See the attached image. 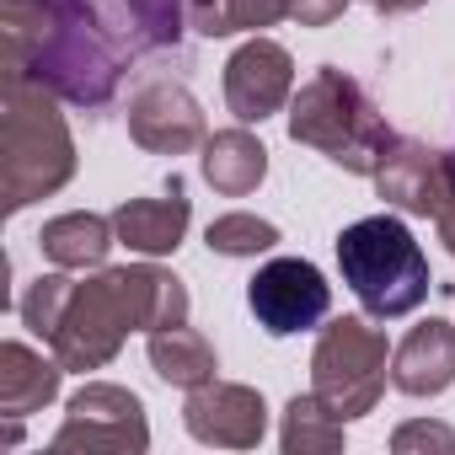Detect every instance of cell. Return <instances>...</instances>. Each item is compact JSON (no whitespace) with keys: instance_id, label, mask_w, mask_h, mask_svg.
Returning <instances> with one entry per match:
<instances>
[{"instance_id":"7a4b0ae2","label":"cell","mask_w":455,"mask_h":455,"mask_svg":"<svg viewBox=\"0 0 455 455\" xmlns=\"http://www.w3.org/2000/svg\"><path fill=\"white\" fill-rule=\"evenodd\" d=\"M76 177V140L60 97L28 76H6L0 97V204L22 214L28 204L60 193Z\"/></svg>"},{"instance_id":"44dd1931","label":"cell","mask_w":455,"mask_h":455,"mask_svg":"<svg viewBox=\"0 0 455 455\" xmlns=\"http://www.w3.org/2000/svg\"><path fill=\"white\" fill-rule=\"evenodd\" d=\"M279 444H284V455H338L348 444V423L316 391H306V396H290L284 402Z\"/></svg>"},{"instance_id":"8992f818","label":"cell","mask_w":455,"mask_h":455,"mask_svg":"<svg viewBox=\"0 0 455 455\" xmlns=\"http://www.w3.org/2000/svg\"><path fill=\"white\" fill-rule=\"evenodd\" d=\"M129 332H134V327H129L124 295H118V284H113V268H102L97 279H86V284L70 290V306H65V316H60L49 348H54V359H60L65 370L86 375V370L113 364Z\"/></svg>"},{"instance_id":"8fae6325","label":"cell","mask_w":455,"mask_h":455,"mask_svg":"<svg viewBox=\"0 0 455 455\" xmlns=\"http://www.w3.org/2000/svg\"><path fill=\"white\" fill-rule=\"evenodd\" d=\"M129 140L150 156H188V150H204L209 124L198 97L182 81H145L129 97Z\"/></svg>"},{"instance_id":"4316f807","label":"cell","mask_w":455,"mask_h":455,"mask_svg":"<svg viewBox=\"0 0 455 455\" xmlns=\"http://www.w3.org/2000/svg\"><path fill=\"white\" fill-rule=\"evenodd\" d=\"M434 225H439V242H444V252L455 258V182H450V198L439 204V214H434Z\"/></svg>"},{"instance_id":"cb8c5ba5","label":"cell","mask_w":455,"mask_h":455,"mask_svg":"<svg viewBox=\"0 0 455 455\" xmlns=\"http://www.w3.org/2000/svg\"><path fill=\"white\" fill-rule=\"evenodd\" d=\"M70 290H76V279H65V274H38V279L28 284V295L17 300L22 327L38 332V338L49 343L54 327H60V316H65V306H70Z\"/></svg>"},{"instance_id":"5b68a950","label":"cell","mask_w":455,"mask_h":455,"mask_svg":"<svg viewBox=\"0 0 455 455\" xmlns=\"http://www.w3.org/2000/svg\"><path fill=\"white\" fill-rule=\"evenodd\" d=\"M386 380H391V348L380 327H370L364 316H338L322 327L311 348V391L343 423L370 418L386 396Z\"/></svg>"},{"instance_id":"5bb4252c","label":"cell","mask_w":455,"mask_h":455,"mask_svg":"<svg viewBox=\"0 0 455 455\" xmlns=\"http://www.w3.org/2000/svg\"><path fill=\"white\" fill-rule=\"evenodd\" d=\"M188 225H193V204H188L177 172H172V182H166L161 198H124V204L113 209L118 242H124L129 252H140V258H166V252H177L182 236H188Z\"/></svg>"},{"instance_id":"7c38bea8","label":"cell","mask_w":455,"mask_h":455,"mask_svg":"<svg viewBox=\"0 0 455 455\" xmlns=\"http://www.w3.org/2000/svg\"><path fill=\"white\" fill-rule=\"evenodd\" d=\"M375 193L386 198V209L423 214V220L439 214V204L450 198V161H444V150L396 134L391 156H386L380 172H375Z\"/></svg>"},{"instance_id":"277c9868","label":"cell","mask_w":455,"mask_h":455,"mask_svg":"<svg viewBox=\"0 0 455 455\" xmlns=\"http://www.w3.org/2000/svg\"><path fill=\"white\" fill-rule=\"evenodd\" d=\"M338 274L375 322L412 316L428 300V258L396 214H364L338 231Z\"/></svg>"},{"instance_id":"2e32d148","label":"cell","mask_w":455,"mask_h":455,"mask_svg":"<svg viewBox=\"0 0 455 455\" xmlns=\"http://www.w3.org/2000/svg\"><path fill=\"white\" fill-rule=\"evenodd\" d=\"M113 284L124 295V311H129V327L134 332H161V327H182L193 300H188V284L156 263H134V268H113Z\"/></svg>"},{"instance_id":"30bf717a","label":"cell","mask_w":455,"mask_h":455,"mask_svg":"<svg viewBox=\"0 0 455 455\" xmlns=\"http://www.w3.org/2000/svg\"><path fill=\"white\" fill-rule=\"evenodd\" d=\"M182 428L198 444L214 450H258L268 434V402L258 386L242 380H209L198 391H188L182 402Z\"/></svg>"},{"instance_id":"9c48e42d","label":"cell","mask_w":455,"mask_h":455,"mask_svg":"<svg viewBox=\"0 0 455 455\" xmlns=\"http://www.w3.org/2000/svg\"><path fill=\"white\" fill-rule=\"evenodd\" d=\"M295 97V60L284 44L252 33L231 60H225V108L236 113V124H263L284 113Z\"/></svg>"},{"instance_id":"ffe728a7","label":"cell","mask_w":455,"mask_h":455,"mask_svg":"<svg viewBox=\"0 0 455 455\" xmlns=\"http://www.w3.org/2000/svg\"><path fill=\"white\" fill-rule=\"evenodd\" d=\"M150 370L166 380V386H182V391H198V386H209L214 380V370H220V359H214V348H209V338L198 332V327H161V332H150Z\"/></svg>"},{"instance_id":"9a60e30c","label":"cell","mask_w":455,"mask_h":455,"mask_svg":"<svg viewBox=\"0 0 455 455\" xmlns=\"http://www.w3.org/2000/svg\"><path fill=\"white\" fill-rule=\"evenodd\" d=\"M391 386L402 396H439L455 386V322L428 316L391 348Z\"/></svg>"},{"instance_id":"83f0119b","label":"cell","mask_w":455,"mask_h":455,"mask_svg":"<svg viewBox=\"0 0 455 455\" xmlns=\"http://www.w3.org/2000/svg\"><path fill=\"white\" fill-rule=\"evenodd\" d=\"M364 6H375L380 17H407V12H418L423 0H364Z\"/></svg>"},{"instance_id":"3957f363","label":"cell","mask_w":455,"mask_h":455,"mask_svg":"<svg viewBox=\"0 0 455 455\" xmlns=\"http://www.w3.org/2000/svg\"><path fill=\"white\" fill-rule=\"evenodd\" d=\"M290 140L295 145H311L322 150L332 166L354 172V177H375L380 161L391 156L396 134L391 124L380 118V108L364 97V86L338 70V65H322L295 97H290Z\"/></svg>"},{"instance_id":"d6986e66","label":"cell","mask_w":455,"mask_h":455,"mask_svg":"<svg viewBox=\"0 0 455 455\" xmlns=\"http://www.w3.org/2000/svg\"><path fill=\"white\" fill-rule=\"evenodd\" d=\"M118 231H113V214H92V209H70V214H54L44 231H38V252L54 263V268H102L108 252H113Z\"/></svg>"},{"instance_id":"ac0fdd59","label":"cell","mask_w":455,"mask_h":455,"mask_svg":"<svg viewBox=\"0 0 455 455\" xmlns=\"http://www.w3.org/2000/svg\"><path fill=\"white\" fill-rule=\"evenodd\" d=\"M198 172H204V182H209L220 198H247V193H258L263 177H268V150H263V140H258L247 124H236V129H220V134L204 140Z\"/></svg>"},{"instance_id":"ba28073f","label":"cell","mask_w":455,"mask_h":455,"mask_svg":"<svg viewBox=\"0 0 455 455\" xmlns=\"http://www.w3.org/2000/svg\"><path fill=\"white\" fill-rule=\"evenodd\" d=\"M54 450H150V423H145V402L113 380H86L70 402H65V423L49 439Z\"/></svg>"},{"instance_id":"484cf974","label":"cell","mask_w":455,"mask_h":455,"mask_svg":"<svg viewBox=\"0 0 455 455\" xmlns=\"http://www.w3.org/2000/svg\"><path fill=\"white\" fill-rule=\"evenodd\" d=\"M284 6H290V22L300 28H332L348 12V0H284Z\"/></svg>"},{"instance_id":"6da1fadb","label":"cell","mask_w":455,"mask_h":455,"mask_svg":"<svg viewBox=\"0 0 455 455\" xmlns=\"http://www.w3.org/2000/svg\"><path fill=\"white\" fill-rule=\"evenodd\" d=\"M0 33L6 76H28L86 113H102L118 97L129 54L108 38L92 0H0Z\"/></svg>"},{"instance_id":"d4e9b609","label":"cell","mask_w":455,"mask_h":455,"mask_svg":"<svg viewBox=\"0 0 455 455\" xmlns=\"http://www.w3.org/2000/svg\"><path fill=\"white\" fill-rule=\"evenodd\" d=\"M391 450L396 455H455V428L439 418H412L391 434Z\"/></svg>"},{"instance_id":"f1b7e54d","label":"cell","mask_w":455,"mask_h":455,"mask_svg":"<svg viewBox=\"0 0 455 455\" xmlns=\"http://www.w3.org/2000/svg\"><path fill=\"white\" fill-rule=\"evenodd\" d=\"M444 161H450V182H455V150H444Z\"/></svg>"},{"instance_id":"603a6c76","label":"cell","mask_w":455,"mask_h":455,"mask_svg":"<svg viewBox=\"0 0 455 455\" xmlns=\"http://www.w3.org/2000/svg\"><path fill=\"white\" fill-rule=\"evenodd\" d=\"M204 242H209V252H220V258H258V252H274V247H279V225L263 220V214L236 209V214L209 220Z\"/></svg>"},{"instance_id":"7402d4cb","label":"cell","mask_w":455,"mask_h":455,"mask_svg":"<svg viewBox=\"0 0 455 455\" xmlns=\"http://www.w3.org/2000/svg\"><path fill=\"white\" fill-rule=\"evenodd\" d=\"M290 17L284 0H188V28L198 38H236V33H263Z\"/></svg>"},{"instance_id":"52a82bcc","label":"cell","mask_w":455,"mask_h":455,"mask_svg":"<svg viewBox=\"0 0 455 455\" xmlns=\"http://www.w3.org/2000/svg\"><path fill=\"white\" fill-rule=\"evenodd\" d=\"M247 306L268 338H295L327 322L332 311V284L311 258H274L252 274Z\"/></svg>"},{"instance_id":"e0dca14e","label":"cell","mask_w":455,"mask_h":455,"mask_svg":"<svg viewBox=\"0 0 455 455\" xmlns=\"http://www.w3.org/2000/svg\"><path fill=\"white\" fill-rule=\"evenodd\" d=\"M60 380H65V364L54 359V348L49 354H38V348H28V343H0V412L6 418H33V412H44L54 396H60Z\"/></svg>"},{"instance_id":"4fadbf2b","label":"cell","mask_w":455,"mask_h":455,"mask_svg":"<svg viewBox=\"0 0 455 455\" xmlns=\"http://www.w3.org/2000/svg\"><path fill=\"white\" fill-rule=\"evenodd\" d=\"M92 12L129 60L182 49V33H193L188 28V0H92Z\"/></svg>"}]
</instances>
